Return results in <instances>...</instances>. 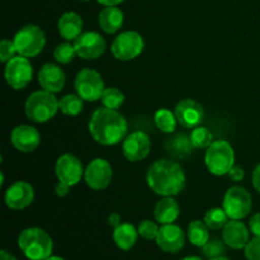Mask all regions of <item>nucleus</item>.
<instances>
[{
    "label": "nucleus",
    "instance_id": "f257e3e1",
    "mask_svg": "<svg viewBox=\"0 0 260 260\" xmlns=\"http://www.w3.org/2000/svg\"><path fill=\"white\" fill-rule=\"evenodd\" d=\"M146 182L150 189L161 197H174L185 187V173L177 161L159 159L152 162L146 173Z\"/></svg>",
    "mask_w": 260,
    "mask_h": 260
},
{
    "label": "nucleus",
    "instance_id": "f03ea898",
    "mask_svg": "<svg viewBox=\"0 0 260 260\" xmlns=\"http://www.w3.org/2000/svg\"><path fill=\"white\" fill-rule=\"evenodd\" d=\"M128 129L126 118L117 109L106 107L95 109L89 119V132L94 141L103 146H113L124 140Z\"/></svg>",
    "mask_w": 260,
    "mask_h": 260
},
{
    "label": "nucleus",
    "instance_id": "7ed1b4c3",
    "mask_svg": "<svg viewBox=\"0 0 260 260\" xmlns=\"http://www.w3.org/2000/svg\"><path fill=\"white\" fill-rule=\"evenodd\" d=\"M18 246L29 260H46L52 255V238L40 228L24 229L18 236Z\"/></svg>",
    "mask_w": 260,
    "mask_h": 260
},
{
    "label": "nucleus",
    "instance_id": "20e7f679",
    "mask_svg": "<svg viewBox=\"0 0 260 260\" xmlns=\"http://www.w3.org/2000/svg\"><path fill=\"white\" fill-rule=\"evenodd\" d=\"M57 111L60 109L55 94L43 89L33 91L24 104L25 116L36 123H46L56 116Z\"/></svg>",
    "mask_w": 260,
    "mask_h": 260
},
{
    "label": "nucleus",
    "instance_id": "39448f33",
    "mask_svg": "<svg viewBox=\"0 0 260 260\" xmlns=\"http://www.w3.org/2000/svg\"><path fill=\"white\" fill-rule=\"evenodd\" d=\"M205 164L208 172L216 177H222L230 172L235 165V152L233 146L226 140L213 141L206 150Z\"/></svg>",
    "mask_w": 260,
    "mask_h": 260
},
{
    "label": "nucleus",
    "instance_id": "423d86ee",
    "mask_svg": "<svg viewBox=\"0 0 260 260\" xmlns=\"http://www.w3.org/2000/svg\"><path fill=\"white\" fill-rule=\"evenodd\" d=\"M15 48L18 55L24 57H36L46 46V35L42 28L36 24H27L20 28L14 36Z\"/></svg>",
    "mask_w": 260,
    "mask_h": 260
},
{
    "label": "nucleus",
    "instance_id": "0eeeda50",
    "mask_svg": "<svg viewBox=\"0 0 260 260\" xmlns=\"http://www.w3.org/2000/svg\"><path fill=\"white\" fill-rule=\"evenodd\" d=\"M74 88L76 94L85 102H95L102 98L104 89V81L101 74L90 68L79 71L74 80Z\"/></svg>",
    "mask_w": 260,
    "mask_h": 260
},
{
    "label": "nucleus",
    "instance_id": "6e6552de",
    "mask_svg": "<svg viewBox=\"0 0 260 260\" xmlns=\"http://www.w3.org/2000/svg\"><path fill=\"white\" fill-rule=\"evenodd\" d=\"M253 200L244 187L234 185L226 190L222 201V208L230 220H243L250 213Z\"/></svg>",
    "mask_w": 260,
    "mask_h": 260
},
{
    "label": "nucleus",
    "instance_id": "1a4fd4ad",
    "mask_svg": "<svg viewBox=\"0 0 260 260\" xmlns=\"http://www.w3.org/2000/svg\"><path fill=\"white\" fill-rule=\"evenodd\" d=\"M145 47V41L139 32L126 30L117 36L111 46L112 55L119 61H131L139 57Z\"/></svg>",
    "mask_w": 260,
    "mask_h": 260
},
{
    "label": "nucleus",
    "instance_id": "9d476101",
    "mask_svg": "<svg viewBox=\"0 0 260 260\" xmlns=\"http://www.w3.org/2000/svg\"><path fill=\"white\" fill-rule=\"evenodd\" d=\"M5 80L8 85L14 90L24 89L32 81L33 66L28 57L17 55L5 63Z\"/></svg>",
    "mask_w": 260,
    "mask_h": 260
},
{
    "label": "nucleus",
    "instance_id": "9b49d317",
    "mask_svg": "<svg viewBox=\"0 0 260 260\" xmlns=\"http://www.w3.org/2000/svg\"><path fill=\"white\" fill-rule=\"evenodd\" d=\"M113 177L112 165L106 159L96 157L91 160L84 172V179L93 190H103L111 184Z\"/></svg>",
    "mask_w": 260,
    "mask_h": 260
},
{
    "label": "nucleus",
    "instance_id": "f8f14e48",
    "mask_svg": "<svg viewBox=\"0 0 260 260\" xmlns=\"http://www.w3.org/2000/svg\"><path fill=\"white\" fill-rule=\"evenodd\" d=\"M151 150V140L144 131H135L124 137L122 142V154L128 161L139 162L147 157Z\"/></svg>",
    "mask_w": 260,
    "mask_h": 260
},
{
    "label": "nucleus",
    "instance_id": "ddd939ff",
    "mask_svg": "<svg viewBox=\"0 0 260 260\" xmlns=\"http://www.w3.org/2000/svg\"><path fill=\"white\" fill-rule=\"evenodd\" d=\"M85 169L80 160L73 154H63L57 159L55 165V173L58 182L74 187L84 177Z\"/></svg>",
    "mask_w": 260,
    "mask_h": 260
},
{
    "label": "nucleus",
    "instance_id": "4468645a",
    "mask_svg": "<svg viewBox=\"0 0 260 260\" xmlns=\"http://www.w3.org/2000/svg\"><path fill=\"white\" fill-rule=\"evenodd\" d=\"M76 53L84 60H96L104 53L107 42L98 32H84L74 41Z\"/></svg>",
    "mask_w": 260,
    "mask_h": 260
},
{
    "label": "nucleus",
    "instance_id": "2eb2a0df",
    "mask_svg": "<svg viewBox=\"0 0 260 260\" xmlns=\"http://www.w3.org/2000/svg\"><path fill=\"white\" fill-rule=\"evenodd\" d=\"M33 200H35V189L29 183L24 182V180H18V182L13 183L5 190V205L13 211L25 210L32 205Z\"/></svg>",
    "mask_w": 260,
    "mask_h": 260
},
{
    "label": "nucleus",
    "instance_id": "dca6fc26",
    "mask_svg": "<svg viewBox=\"0 0 260 260\" xmlns=\"http://www.w3.org/2000/svg\"><path fill=\"white\" fill-rule=\"evenodd\" d=\"M175 117L178 123L184 128H196L202 123L205 118V109L200 102L194 99H183L175 106Z\"/></svg>",
    "mask_w": 260,
    "mask_h": 260
},
{
    "label": "nucleus",
    "instance_id": "f3484780",
    "mask_svg": "<svg viewBox=\"0 0 260 260\" xmlns=\"http://www.w3.org/2000/svg\"><path fill=\"white\" fill-rule=\"evenodd\" d=\"M156 244L162 251L169 254H177L184 248L185 234L182 229L175 223L160 226L159 234L156 238Z\"/></svg>",
    "mask_w": 260,
    "mask_h": 260
},
{
    "label": "nucleus",
    "instance_id": "a211bd4d",
    "mask_svg": "<svg viewBox=\"0 0 260 260\" xmlns=\"http://www.w3.org/2000/svg\"><path fill=\"white\" fill-rule=\"evenodd\" d=\"M10 142L20 152H32L40 146L41 135L37 128L28 124H20L13 128Z\"/></svg>",
    "mask_w": 260,
    "mask_h": 260
},
{
    "label": "nucleus",
    "instance_id": "6ab92c4d",
    "mask_svg": "<svg viewBox=\"0 0 260 260\" xmlns=\"http://www.w3.org/2000/svg\"><path fill=\"white\" fill-rule=\"evenodd\" d=\"M38 84L43 90L56 94L65 86L66 75L60 66L47 62L38 71Z\"/></svg>",
    "mask_w": 260,
    "mask_h": 260
},
{
    "label": "nucleus",
    "instance_id": "aec40b11",
    "mask_svg": "<svg viewBox=\"0 0 260 260\" xmlns=\"http://www.w3.org/2000/svg\"><path fill=\"white\" fill-rule=\"evenodd\" d=\"M222 240L226 245L235 250L245 249L246 244L249 243V231L245 223L240 220H231L226 223L222 229Z\"/></svg>",
    "mask_w": 260,
    "mask_h": 260
},
{
    "label": "nucleus",
    "instance_id": "412c9836",
    "mask_svg": "<svg viewBox=\"0 0 260 260\" xmlns=\"http://www.w3.org/2000/svg\"><path fill=\"white\" fill-rule=\"evenodd\" d=\"M83 19L75 12H66L58 18V35L65 41H75L83 33Z\"/></svg>",
    "mask_w": 260,
    "mask_h": 260
},
{
    "label": "nucleus",
    "instance_id": "4be33fe9",
    "mask_svg": "<svg viewBox=\"0 0 260 260\" xmlns=\"http://www.w3.org/2000/svg\"><path fill=\"white\" fill-rule=\"evenodd\" d=\"M180 215V207L173 197H162L154 210L155 221L161 225L174 223Z\"/></svg>",
    "mask_w": 260,
    "mask_h": 260
},
{
    "label": "nucleus",
    "instance_id": "5701e85b",
    "mask_svg": "<svg viewBox=\"0 0 260 260\" xmlns=\"http://www.w3.org/2000/svg\"><path fill=\"white\" fill-rule=\"evenodd\" d=\"M123 12L117 7H106L101 10L98 17L99 25L108 35L118 32L123 25Z\"/></svg>",
    "mask_w": 260,
    "mask_h": 260
},
{
    "label": "nucleus",
    "instance_id": "b1692460",
    "mask_svg": "<svg viewBox=\"0 0 260 260\" xmlns=\"http://www.w3.org/2000/svg\"><path fill=\"white\" fill-rule=\"evenodd\" d=\"M139 231L132 223L122 222L121 225L113 229V241L117 248L122 251H128L136 245L137 238H139Z\"/></svg>",
    "mask_w": 260,
    "mask_h": 260
},
{
    "label": "nucleus",
    "instance_id": "393cba45",
    "mask_svg": "<svg viewBox=\"0 0 260 260\" xmlns=\"http://www.w3.org/2000/svg\"><path fill=\"white\" fill-rule=\"evenodd\" d=\"M193 149H196L194 145L192 144L190 136H187L185 134L175 135L174 137L168 140L165 142V150L168 154L174 159H185L192 154Z\"/></svg>",
    "mask_w": 260,
    "mask_h": 260
},
{
    "label": "nucleus",
    "instance_id": "a878e982",
    "mask_svg": "<svg viewBox=\"0 0 260 260\" xmlns=\"http://www.w3.org/2000/svg\"><path fill=\"white\" fill-rule=\"evenodd\" d=\"M187 238L190 244L194 246L202 248L210 240V228L206 225L205 221L196 220L188 225Z\"/></svg>",
    "mask_w": 260,
    "mask_h": 260
},
{
    "label": "nucleus",
    "instance_id": "bb28decb",
    "mask_svg": "<svg viewBox=\"0 0 260 260\" xmlns=\"http://www.w3.org/2000/svg\"><path fill=\"white\" fill-rule=\"evenodd\" d=\"M154 122L157 128L164 134H173L177 128L178 119L174 112L168 108H160L155 112Z\"/></svg>",
    "mask_w": 260,
    "mask_h": 260
},
{
    "label": "nucleus",
    "instance_id": "cd10ccee",
    "mask_svg": "<svg viewBox=\"0 0 260 260\" xmlns=\"http://www.w3.org/2000/svg\"><path fill=\"white\" fill-rule=\"evenodd\" d=\"M83 102L78 94H68L58 101V109L66 116L75 117L83 112Z\"/></svg>",
    "mask_w": 260,
    "mask_h": 260
},
{
    "label": "nucleus",
    "instance_id": "c85d7f7f",
    "mask_svg": "<svg viewBox=\"0 0 260 260\" xmlns=\"http://www.w3.org/2000/svg\"><path fill=\"white\" fill-rule=\"evenodd\" d=\"M229 216L228 213L225 212L223 208H211L206 212L205 218L203 221L206 222V225L210 228V230H221L226 226V223L229 222Z\"/></svg>",
    "mask_w": 260,
    "mask_h": 260
},
{
    "label": "nucleus",
    "instance_id": "c756f323",
    "mask_svg": "<svg viewBox=\"0 0 260 260\" xmlns=\"http://www.w3.org/2000/svg\"><path fill=\"white\" fill-rule=\"evenodd\" d=\"M78 56L74 43H70V41L60 43L56 46L53 50V58L61 65H69L74 61V58Z\"/></svg>",
    "mask_w": 260,
    "mask_h": 260
},
{
    "label": "nucleus",
    "instance_id": "7c9ffc66",
    "mask_svg": "<svg viewBox=\"0 0 260 260\" xmlns=\"http://www.w3.org/2000/svg\"><path fill=\"white\" fill-rule=\"evenodd\" d=\"M101 101L106 108L118 111L124 103V94L118 88H106L102 94Z\"/></svg>",
    "mask_w": 260,
    "mask_h": 260
},
{
    "label": "nucleus",
    "instance_id": "2f4dec72",
    "mask_svg": "<svg viewBox=\"0 0 260 260\" xmlns=\"http://www.w3.org/2000/svg\"><path fill=\"white\" fill-rule=\"evenodd\" d=\"M190 140L196 149H208L213 142V135L207 127L198 126L193 128L190 134Z\"/></svg>",
    "mask_w": 260,
    "mask_h": 260
},
{
    "label": "nucleus",
    "instance_id": "473e14b6",
    "mask_svg": "<svg viewBox=\"0 0 260 260\" xmlns=\"http://www.w3.org/2000/svg\"><path fill=\"white\" fill-rule=\"evenodd\" d=\"M226 244L223 240L220 239H210L205 245L202 246V254L205 258L208 260L213 258H218V256H222L226 251Z\"/></svg>",
    "mask_w": 260,
    "mask_h": 260
},
{
    "label": "nucleus",
    "instance_id": "72a5a7b5",
    "mask_svg": "<svg viewBox=\"0 0 260 260\" xmlns=\"http://www.w3.org/2000/svg\"><path fill=\"white\" fill-rule=\"evenodd\" d=\"M159 230L160 228L157 226V223L151 220H144L142 222H140L139 228H137L139 235L146 240H156Z\"/></svg>",
    "mask_w": 260,
    "mask_h": 260
},
{
    "label": "nucleus",
    "instance_id": "f704fd0d",
    "mask_svg": "<svg viewBox=\"0 0 260 260\" xmlns=\"http://www.w3.org/2000/svg\"><path fill=\"white\" fill-rule=\"evenodd\" d=\"M17 48L13 41L3 40L0 42V61L7 63L8 61L12 60L13 57L17 56Z\"/></svg>",
    "mask_w": 260,
    "mask_h": 260
},
{
    "label": "nucleus",
    "instance_id": "c9c22d12",
    "mask_svg": "<svg viewBox=\"0 0 260 260\" xmlns=\"http://www.w3.org/2000/svg\"><path fill=\"white\" fill-rule=\"evenodd\" d=\"M246 260H260V236H254L244 249Z\"/></svg>",
    "mask_w": 260,
    "mask_h": 260
},
{
    "label": "nucleus",
    "instance_id": "e433bc0d",
    "mask_svg": "<svg viewBox=\"0 0 260 260\" xmlns=\"http://www.w3.org/2000/svg\"><path fill=\"white\" fill-rule=\"evenodd\" d=\"M228 175L229 178H230V180H233V182H241V180L244 179L245 173H244V169L241 167H239V165H234V167L230 169V172L228 173Z\"/></svg>",
    "mask_w": 260,
    "mask_h": 260
},
{
    "label": "nucleus",
    "instance_id": "4c0bfd02",
    "mask_svg": "<svg viewBox=\"0 0 260 260\" xmlns=\"http://www.w3.org/2000/svg\"><path fill=\"white\" fill-rule=\"evenodd\" d=\"M249 230L254 236H260V212L255 213L249 221Z\"/></svg>",
    "mask_w": 260,
    "mask_h": 260
},
{
    "label": "nucleus",
    "instance_id": "58836bf2",
    "mask_svg": "<svg viewBox=\"0 0 260 260\" xmlns=\"http://www.w3.org/2000/svg\"><path fill=\"white\" fill-rule=\"evenodd\" d=\"M251 182H253V187L260 193V162L254 169L253 175H251Z\"/></svg>",
    "mask_w": 260,
    "mask_h": 260
},
{
    "label": "nucleus",
    "instance_id": "ea45409f",
    "mask_svg": "<svg viewBox=\"0 0 260 260\" xmlns=\"http://www.w3.org/2000/svg\"><path fill=\"white\" fill-rule=\"evenodd\" d=\"M69 189H70V185L58 182L55 187V193L58 197H65V196L69 194Z\"/></svg>",
    "mask_w": 260,
    "mask_h": 260
},
{
    "label": "nucleus",
    "instance_id": "a19ab883",
    "mask_svg": "<svg viewBox=\"0 0 260 260\" xmlns=\"http://www.w3.org/2000/svg\"><path fill=\"white\" fill-rule=\"evenodd\" d=\"M121 216H119V213H111V215H109V217H108V225L111 226V228H113V229H116L117 226L118 225H121Z\"/></svg>",
    "mask_w": 260,
    "mask_h": 260
},
{
    "label": "nucleus",
    "instance_id": "79ce46f5",
    "mask_svg": "<svg viewBox=\"0 0 260 260\" xmlns=\"http://www.w3.org/2000/svg\"><path fill=\"white\" fill-rule=\"evenodd\" d=\"M99 4L104 5V7H117L121 3H123L124 0H96Z\"/></svg>",
    "mask_w": 260,
    "mask_h": 260
},
{
    "label": "nucleus",
    "instance_id": "37998d69",
    "mask_svg": "<svg viewBox=\"0 0 260 260\" xmlns=\"http://www.w3.org/2000/svg\"><path fill=\"white\" fill-rule=\"evenodd\" d=\"M0 260H17L13 254H10L9 251L2 250L0 251Z\"/></svg>",
    "mask_w": 260,
    "mask_h": 260
},
{
    "label": "nucleus",
    "instance_id": "c03bdc74",
    "mask_svg": "<svg viewBox=\"0 0 260 260\" xmlns=\"http://www.w3.org/2000/svg\"><path fill=\"white\" fill-rule=\"evenodd\" d=\"M180 260H203L201 256H197V255H189V256H185V258L180 259Z\"/></svg>",
    "mask_w": 260,
    "mask_h": 260
},
{
    "label": "nucleus",
    "instance_id": "a18cd8bd",
    "mask_svg": "<svg viewBox=\"0 0 260 260\" xmlns=\"http://www.w3.org/2000/svg\"><path fill=\"white\" fill-rule=\"evenodd\" d=\"M46 260H66V259H63L62 256H57V255H51L50 258H47Z\"/></svg>",
    "mask_w": 260,
    "mask_h": 260
},
{
    "label": "nucleus",
    "instance_id": "49530a36",
    "mask_svg": "<svg viewBox=\"0 0 260 260\" xmlns=\"http://www.w3.org/2000/svg\"><path fill=\"white\" fill-rule=\"evenodd\" d=\"M210 260H231V259H229V258H226V256H218V258H213V259H210Z\"/></svg>",
    "mask_w": 260,
    "mask_h": 260
},
{
    "label": "nucleus",
    "instance_id": "de8ad7c7",
    "mask_svg": "<svg viewBox=\"0 0 260 260\" xmlns=\"http://www.w3.org/2000/svg\"><path fill=\"white\" fill-rule=\"evenodd\" d=\"M79 2H89V0H79Z\"/></svg>",
    "mask_w": 260,
    "mask_h": 260
}]
</instances>
